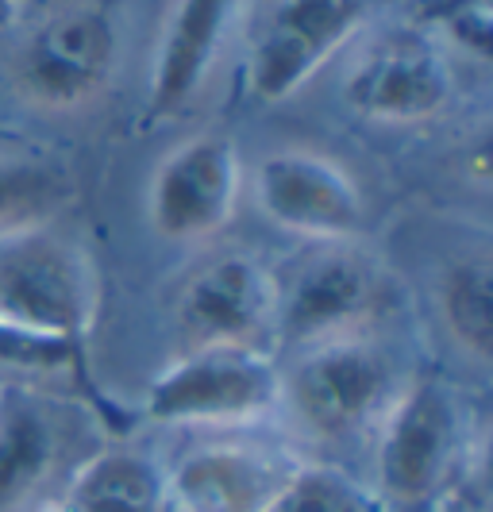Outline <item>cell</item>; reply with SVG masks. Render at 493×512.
Returning <instances> with one entry per match:
<instances>
[{"mask_svg":"<svg viewBox=\"0 0 493 512\" xmlns=\"http://www.w3.org/2000/svg\"><path fill=\"white\" fill-rule=\"evenodd\" d=\"M463 451V409L436 378L405 385L378 420L374 505L378 512H443Z\"/></svg>","mask_w":493,"mask_h":512,"instance_id":"1","label":"cell"},{"mask_svg":"<svg viewBox=\"0 0 493 512\" xmlns=\"http://www.w3.org/2000/svg\"><path fill=\"white\" fill-rule=\"evenodd\" d=\"M0 320L81 347L97 320V270L70 239L47 228L0 239Z\"/></svg>","mask_w":493,"mask_h":512,"instance_id":"2","label":"cell"},{"mask_svg":"<svg viewBox=\"0 0 493 512\" xmlns=\"http://www.w3.org/2000/svg\"><path fill=\"white\" fill-rule=\"evenodd\" d=\"M282 405V370L259 347H189L147 385L143 416L174 428H228Z\"/></svg>","mask_w":493,"mask_h":512,"instance_id":"3","label":"cell"},{"mask_svg":"<svg viewBox=\"0 0 493 512\" xmlns=\"http://www.w3.org/2000/svg\"><path fill=\"white\" fill-rule=\"evenodd\" d=\"M397 393L393 359L359 335L312 343L282 374V401L316 439H347L378 424Z\"/></svg>","mask_w":493,"mask_h":512,"instance_id":"4","label":"cell"},{"mask_svg":"<svg viewBox=\"0 0 493 512\" xmlns=\"http://www.w3.org/2000/svg\"><path fill=\"white\" fill-rule=\"evenodd\" d=\"M370 16V0H274L247 54V85L266 104L289 101L343 51Z\"/></svg>","mask_w":493,"mask_h":512,"instance_id":"5","label":"cell"},{"mask_svg":"<svg viewBox=\"0 0 493 512\" xmlns=\"http://www.w3.org/2000/svg\"><path fill=\"white\" fill-rule=\"evenodd\" d=\"M251 189L270 224L312 243H351L366 224L359 181L316 151L289 147L266 154L255 166Z\"/></svg>","mask_w":493,"mask_h":512,"instance_id":"6","label":"cell"},{"mask_svg":"<svg viewBox=\"0 0 493 512\" xmlns=\"http://www.w3.org/2000/svg\"><path fill=\"white\" fill-rule=\"evenodd\" d=\"M243 189V166L232 139L193 135L158 162L147 212L162 239L201 243L228 228Z\"/></svg>","mask_w":493,"mask_h":512,"instance_id":"7","label":"cell"},{"mask_svg":"<svg viewBox=\"0 0 493 512\" xmlns=\"http://www.w3.org/2000/svg\"><path fill=\"white\" fill-rule=\"evenodd\" d=\"M374 297V266L347 243H324V251L309 255L286 282H278L274 332L297 351L336 335H355V324L374 308Z\"/></svg>","mask_w":493,"mask_h":512,"instance_id":"8","label":"cell"},{"mask_svg":"<svg viewBox=\"0 0 493 512\" xmlns=\"http://www.w3.org/2000/svg\"><path fill=\"white\" fill-rule=\"evenodd\" d=\"M116 27L93 8L62 12L39 27L16 58V89L43 108H78L108 85Z\"/></svg>","mask_w":493,"mask_h":512,"instance_id":"9","label":"cell"},{"mask_svg":"<svg viewBox=\"0 0 493 512\" xmlns=\"http://www.w3.org/2000/svg\"><path fill=\"white\" fill-rule=\"evenodd\" d=\"M343 97L366 120L420 124L451 104L455 74L436 43L420 35H393L355 62Z\"/></svg>","mask_w":493,"mask_h":512,"instance_id":"10","label":"cell"},{"mask_svg":"<svg viewBox=\"0 0 493 512\" xmlns=\"http://www.w3.org/2000/svg\"><path fill=\"white\" fill-rule=\"evenodd\" d=\"M278 278L247 255H220L201 266L178 297V324L193 347H255L274 328Z\"/></svg>","mask_w":493,"mask_h":512,"instance_id":"11","label":"cell"},{"mask_svg":"<svg viewBox=\"0 0 493 512\" xmlns=\"http://www.w3.org/2000/svg\"><path fill=\"white\" fill-rule=\"evenodd\" d=\"M301 462L262 443H201L166 474V493L185 512H266Z\"/></svg>","mask_w":493,"mask_h":512,"instance_id":"12","label":"cell"},{"mask_svg":"<svg viewBox=\"0 0 493 512\" xmlns=\"http://www.w3.org/2000/svg\"><path fill=\"white\" fill-rule=\"evenodd\" d=\"M239 0H178L151 70V116H174L197 97L228 39Z\"/></svg>","mask_w":493,"mask_h":512,"instance_id":"13","label":"cell"},{"mask_svg":"<svg viewBox=\"0 0 493 512\" xmlns=\"http://www.w3.org/2000/svg\"><path fill=\"white\" fill-rule=\"evenodd\" d=\"M58 459L47 405L24 385H0V512H31Z\"/></svg>","mask_w":493,"mask_h":512,"instance_id":"14","label":"cell"},{"mask_svg":"<svg viewBox=\"0 0 493 512\" xmlns=\"http://www.w3.org/2000/svg\"><path fill=\"white\" fill-rule=\"evenodd\" d=\"M166 497V470L120 447L81 466L58 512H162Z\"/></svg>","mask_w":493,"mask_h":512,"instance_id":"15","label":"cell"},{"mask_svg":"<svg viewBox=\"0 0 493 512\" xmlns=\"http://www.w3.org/2000/svg\"><path fill=\"white\" fill-rule=\"evenodd\" d=\"M440 316L470 359L493 351V270L482 255L455 262L440 282Z\"/></svg>","mask_w":493,"mask_h":512,"instance_id":"16","label":"cell"},{"mask_svg":"<svg viewBox=\"0 0 493 512\" xmlns=\"http://www.w3.org/2000/svg\"><path fill=\"white\" fill-rule=\"evenodd\" d=\"M66 178L31 158L0 154V239L47 228L62 212Z\"/></svg>","mask_w":493,"mask_h":512,"instance_id":"17","label":"cell"},{"mask_svg":"<svg viewBox=\"0 0 493 512\" xmlns=\"http://www.w3.org/2000/svg\"><path fill=\"white\" fill-rule=\"evenodd\" d=\"M266 512H378L374 497L336 466L301 462L282 493L266 505Z\"/></svg>","mask_w":493,"mask_h":512,"instance_id":"18","label":"cell"},{"mask_svg":"<svg viewBox=\"0 0 493 512\" xmlns=\"http://www.w3.org/2000/svg\"><path fill=\"white\" fill-rule=\"evenodd\" d=\"M0 362L20 370H66L70 362H78V347L47 335H31L0 320Z\"/></svg>","mask_w":493,"mask_h":512,"instance_id":"19","label":"cell"},{"mask_svg":"<svg viewBox=\"0 0 493 512\" xmlns=\"http://www.w3.org/2000/svg\"><path fill=\"white\" fill-rule=\"evenodd\" d=\"M490 4L486 0H467V4H455L447 16H443V27L447 35L478 62L490 58Z\"/></svg>","mask_w":493,"mask_h":512,"instance_id":"20","label":"cell"},{"mask_svg":"<svg viewBox=\"0 0 493 512\" xmlns=\"http://www.w3.org/2000/svg\"><path fill=\"white\" fill-rule=\"evenodd\" d=\"M16 8H20V0H0V27L16 16Z\"/></svg>","mask_w":493,"mask_h":512,"instance_id":"21","label":"cell"},{"mask_svg":"<svg viewBox=\"0 0 493 512\" xmlns=\"http://www.w3.org/2000/svg\"><path fill=\"white\" fill-rule=\"evenodd\" d=\"M31 512H58V509H31Z\"/></svg>","mask_w":493,"mask_h":512,"instance_id":"22","label":"cell"},{"mask_svg":"<svg viewBox=\"0 0 493 512\" xmlns=\"http://www.w3.org/2000/svg\"><path fill=\"white\" fill-rule=\"evenodd\" d=\"M443 512H459V509H443Z\"/></svg>","mask_w":493,"mask_h":512,"instance_id":"23","label":"cell"}]
</instances>
